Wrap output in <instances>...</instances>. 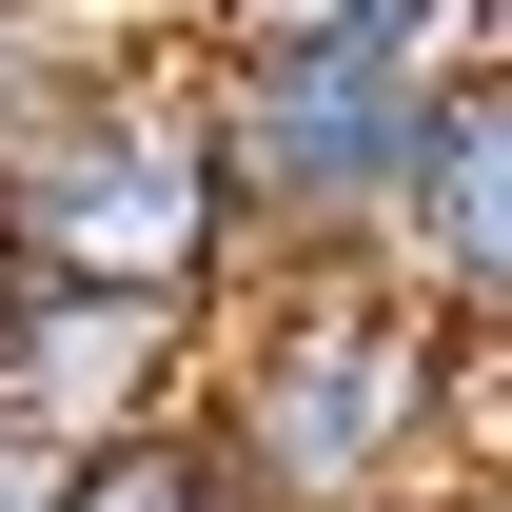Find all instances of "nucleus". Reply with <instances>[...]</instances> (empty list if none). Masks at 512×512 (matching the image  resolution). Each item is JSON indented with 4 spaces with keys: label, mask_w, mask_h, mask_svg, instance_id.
Instances as JSON below:
<instances>
[{
    "label": "nucleus",
    "mask_w": 512,
    "mask_h": 512,
    "mask_svg": "<svg viewBox=\"0 0 512 512\" xmlns=\"http://www.w3.org/2000/svg\"><path fill=\"white\" fill-rule=\"evenodd\" d=\"M197 453L237 512H493L512 473V335H453L414 276H217L197 316Z\"/></svg>",
    "instance_id": "f257e3e1"
},
{
    "label": "nucleus",
    "mask_w": 512,
    "mask_h": 512,
    "mask_svg": "<svg viewBox=\"0 0 512 512\" xmlns=\"http://www.w3.org/2000/svg\"><path fill=\"white\" fill-rule=\"evenodd\" d=\"M493 60V0H335L296 40H197V158H217V217H237V276H316V256L394 237V178H414V119L434 79Z\"/></svg>",
    "instance_id": "f03ea898"
},
{
    "label": "nucleus",
    "mask_w": 512,
    "mask_h": 512,
    "mask_svg": "<svg viewBox=\"0 0 512 512\" xmlns=\"http://www.w3.org/2000/svg\"><path fill=\"white\" fill-rule=\"evenodd\" d=\"M0 276H99V296H217L237 276L178 60L0 40Z\"/></svg>",
    "instance_id": "7ed1b4c3"
},
{
    "label": "nucleus",
    "mask_w": 512,
    "mask_h": 512,
    "mask_svg": "<svg viewBox=\"0 0 512 512\" xmlns=\"http://www.w3.org/2000/svg\"><path fill=\"white\" fill-rule=\"evenodd\" d=\"M197 316L217 296H99V276H0V434L20 453H99L197 414Z\"/></svg>",
    "instance_id": "20e7f679"
},
{
    "label": "nucleus",
    "mask_w": 512,
    "mask_h": 512,
    "mask_svg": "<svg viewBox=\"0 0 512 512\" xmlns=\"http://www.w3.org/2000/svg\"><path fill=\"white\" fill-rule=\"evenodd\" d=\"M375 276H414L453 335H512V60H453V79H434Z\"/></svg>",
    "instance_id": "39448f33"
},
{
    "label": "nucleus",
    "mask_w": 512,
    "mask_h": 512,
    "mask_svg": "<svg viewBox=\"0 0 512 512\" xmlns=\"http://www.w3.org/2000/svg\"><path fill=\"white\" fill-rule=\"evenodd\" d=\"M60 512H237V493H217V453L158 414V434H99V453H60Z\"/></svg>",
    "instance_id": "423d86ee"
},
{
    "label": "nucleus",
    "mask_w": 512,
    "mask_h": 512,
    "mask_svg": "<svg viewBox=\"0 0 512 512\" xmlns=\"http://www.w3.org/2000/svg\"><path fill=\"white\" fill-rule=\"evenodd\" d=\"M197 40H296V20H335V0H178Z\"/></svg>",
    "instance_id": "0eeeda50"
},
{
    "label": "nucleus",
    "mask_w": 512,
    "mask_h": 512,
    "mask_svg": "<svg viewBox=\"0 0 512 512\" xmlns=\"http://www.w3.org/2000/svg\"><path fill=\"white\" fill-rule=\"evenodd\" d=\"M0 512H60V453H20V434H0Z\"/></svg>",
    "instance_id": "6e6552de"
}]
</instances>
